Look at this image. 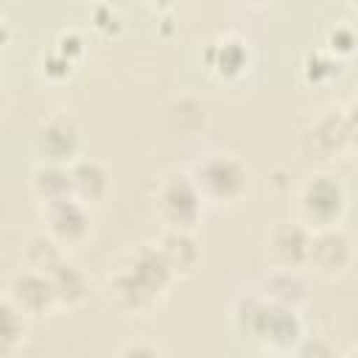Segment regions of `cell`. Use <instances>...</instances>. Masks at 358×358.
Returning a JSON list of instances; mask_svg holds the SVG:
<instances>
[{"label":"cell","instance_id":"6da1fadb","mask_svg":"<svg viewBox=\"0 0 358 358\" xmlns=\"http://www.w3.org/2000/svg\"><path fill=\"white\" fill-rule=\"evenodd\" d=\"M171 282H173V274L165 266V260L157 252V246L143 243L129 255L126 266H120L109 277L106 291H109V299L120 310L143 313L168 291Z\"/></svg>","mask_w":358,"mask_h":358},{"label":"cell","instance_id":"7a4b0ae2","mask_svg":"<svg viewBox=\"0 0 358 358\" xmlns=\"http://www.w3.org/2000/svg\"><path fill=\"white\" fill-rule=\"evenodd\" d=\"M190 179L204 201L213 204H232L249 187V171L235 154L210 151L204 154L190 171Z\"/></svg>","mask_w":358,"mask_h":358},{"label":"cell","instance_id":"3957f363","mask_svg":"<svg viewBox=\"0 0 358 358\" xmlns=\"http://www.w3.org/2000/svg\"><path fill=\"white\" fill-rule=\"evenodd\" d=\"M299 215L302 224L316 232V229H330L341 221L347 210V190L338 176L333 173H313L302 182L299 187Z\"/></svg>","mask_w":358,"mask_h":358},{"label":"cell","instance_id":"277c9868","mask_svg":"<svg viewBox=\"0 0 358 358\" xmlns=\"http://www.w3.org/2000/svg\"><path fill=\"white\" fill-rule=\"evenodd\" d=\"M204 210V199L199 196L187 171H171L157 187V213L168 229L193 232Z\"/></svg>","mask_w":358,"mask_h":358},{"label":"cell","instance_id":"5b68a950","mask_svg":"<svg viewBox=\"0 0 358 358\" xmlns=\"http://www.w3.org/2000/svg\"><path fill=\"white\" fill-rule=\"evenodd\" d=\"M352 143V112L347 106H330L302 134V151L316 159H336Z\"/></svg>","mask_w":358,"mask_h":358},{"label":"cell","instance_id":"8992f818","mask_svg":"<svg viewBox=\"0 0 358 358\" xmlns=\"http://www.w3.org/2000/svg\"><path fill=\"white\" fill-rule=\"evenodd\" d=\"M249 336L257 338L260 344H266L271 352L285 355L302 338V319L294 308H282V305H271V302L260 299V308L252 319Z\"/></svg>","mask_w":358,"mask_h":358},{"label":"cell","instance_id":"52a82bcc","mask_svg":"<svg viewBox=\"0 0 358 358\" xmlns=\"http://www.w3.org/2000/svg\"><path fill=\"white\" fill-rule=\"evenodd\" d=\"M42 218L48 224V235L59 246H78L81 241H87V235L92 229L90 207L73 196L42 204Z\"/></svg>","mask_w":358,"mask_h":358},{"label":"cell","instance_id":"ba28073f","mask_svg":"<svg viewBox=\"0 0 358 358\" xmlns=\"http://www.w3.org/2000/svg\"><path fill=\"white\" fill-rule=\"evenodd\" d=\"M78 145H81V131H78L76 120L64 112L50 115L36 129V148L42 154V162L70 165L78 154Z\"/></svg>","mask_w":358,"mask_h":358},{"label":"cell","instance_id":"9c48e42d","mask_svg":"<svg viewBox=\"0 0 358 358\" xmlns=\"http://www.w3.org/2000/svg\"><path fill=\"white\" fill-rule=\"evenodd\" d=\"M350 263H352V243L338 227L310 232L305 266H310L322 277H338L347 271Z\"/></svg>","mask_w":358,"mask_h":358},{"label":"cell","instance_id":"30bf717a","mask_svg":"<svg viewBox=\"0 0 358 358\" xmlns=\"http://www.w3.org/2000/svg\"><path fill=\"white\" fill-rule=\"evenodd\" d=\"M8 302L22 313V316H39V313H48L50 308H56V291H53V282L48 274H39L34 268H20L8 285Z\"/></svg>","mask_w":358,"mask_h":358},{"label":"cell","instance_id":"8fae6325","mask_svg":"<svg viewBox=\"0 0 358 358\" xmlns=\"http://www.w3.org/2000/svg\"><path fill=\"white\" fill-rule=\"evenodd\" d=\"M310 229L302 221H280L271 227L266 238V255L274 263V268H294L299 271L308 257Z\"/></svg>","mask_w":358,"mask_h":358},{"label":"cell","instance_id":"7c38bea8","mask_svg":"<svg viewBox=\"0 0 358 358\" xmlns=\"http://www.w3.org/2000/svg\"><path fill=\"white\" fill-rule=\"evenodd\" d=\"M70 171V196L78 199L81 204H98L106 190H109V171L103 162L92 159V157H81L73 159L67 165Z\"/></svg>","mask_w":358,"mask_h":358},{"label":"cell","instance_id":"4fadbf2b","mask_svg":"<svg viewBox=\"0 0 358 358\" xmlns=\"http://www.w3.org/2000/svg\"><path fill=\"white\" fill-rule=\"evenodd\" d=\"M263 302H271V305H282V308H299L308 296V288H305V280L299 277V271L294 268H271L257 291H255Z\"/></svg>","mask_w":358,"mask_h":358},{"label":"cell","instance_id":"5bb4252c","mask_svg":"<svg viewBox=\"0 0 358 358\" xmlns=\"http://www.w3.org/2000/svg\"><path fill=\"white\" fill-rule=\"evenodd\" d=\"M157 252L162 255L165 266L171 268V274H190L199 266V241L193 238V232L185 229H165V235L157 243Z\"/></svg>","mask_w":358,"mask_h":358},{"label":"cell","instance_id":"9a60e30c","mask_svg":"<svg viewBox=\"0 0 358 358\" xmlns=\"http://www.w3.org/2000/svg\"><path fill=\"white\" fill-rule=\"evenodd\" d=\"M50 282H53V291H56V302L64 305V308H76L84 302L87 291H90V282L84 277V271L73 263V260H62L50 274Z\"/></svg>","mask_w":358,"mask_h":358},{"label":"cell","instance_id":"2e32d148","mask_svg":"<svg viewBox=\"0 0 358 358\" xmlns=\"http://www.w3.org/2000/svg\"><path fill=\"white\" fill-rule=\"evenodd\" d=\"M31 187H34V193L42 204L70 196V171H67V165L39 162L31 173Z\"/></svg>","mask_w":358,"mask_h":358},{"label":"cell","instance_id":"e0dca14e","mask_svg":"<svg viewBox=\"0 0 358 358\" xmlns=\"http://www.w3.org/2000/svg\"><path fill=\"white\" fill-rule=\"evenodd\" d=\"M64 257V246H59L48 232L34 235L25 246V268H34L39 274H50Z\"/></svg>","mask_w":358,"mask_h":358},{"label":"cell","instance_id":"ac0fdd59","mask_svg":"<svg viewBox=\"0 0 358 358\" xmlns=\"http://www.w3.org/2000/svg\"><path fill=\"white\" fill-rule=\"evenodd\" d=\"M25 338V316L8 302L0 299V358H11Z\"/></svg>","mask_w":358,"mask_h":358},{"label":"cell","instance_id":"d6986e66","mask_svg":"<svg viewBox=\"0 0 358 358\" xmlns=\"http://www.w3.org/2000/svg\"><path fill=\"white\" fill-rule=\"evenodd\" d=\"M215 67L221 70V73H235V70H241L243 67V59H246V48H243V42H238V39H224L221 45H215Z\"/></svg>","mask_w":358,"mask_h":358},{"label":"cell","instance_id":"ffe728a7","mask_svg":"<svg viewBox=\"0 0 358 358\" xmlns=\"http://www.w3.org/2000/svg\"><path fill=\"white\" fill-rule=\"evenodd\" d=\"M291 352H294L291 358H336L333 347L319 336H308V338L302 336Z\"/></svg>","mask_w":358,"mask_h":358},{"label":"cell","instance_id":"44dd1931","mask_svg":"<svg viewBox=\"0 0 358 358\" xmlns=\"http://www.w3.org/2000/svg\"><path fill=\"white\" fill-rule=\"evenodd\" d=\"M327 45H330V50H333L336 56H347V53L352 50V45H355V34H352V28H350V25H336V28L330 31Z\"/></svg>","mask_w":358,"mask_h":358},{"label":"cell","instance_id":"7402d4cb","mask_svg":"<svg viewBox=\"0 0 358 358\" xmlns=\"http://www.w3.org/2000/svg\"><path fill=\"white\" fill-rule=\"evenodd\" d=\"M117 358H162V352L148 341H129V344H123Z\"/></svg>","mask_w":358,"mask_h":358},{"label":"cell","instance_id":"603a6c76","mask_svg":"<svg viewBox=\"0 0 358 358\" xmlns=\"http://www.w3.org/2000/svg\"><path fill=\"white\" fill-rule=\"evenodd\" d=\"M263 358H288V355H282V352H266Z\"/></svg>","mask_w":358,"mask_h":358},{"label":"cell","instance_id":"cb8c5ba5","mask_svg":"<svg viewBox=\"0 0 358 358\" xmlns=\"http://www.w3.org/2000/svg\"><path fill=\"white\" fill-rule=\"evenodd\" d=\"M344 358H355V350H350V352H347V355H344Z\"/></svg>","mask_w":358,"mask_h":358}]
</instances>
